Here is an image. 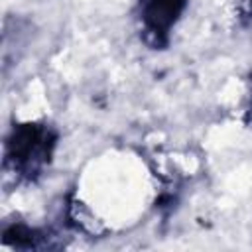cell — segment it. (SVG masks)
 <instances>
[{
	"instance_id": "obj_1",
	"label": "cell",
	"mask_w": 252,
	"mask_h": 252,
	"mask_svg": "<svg viewBox=\"0 0 252 252\" xmlns=\"http://www.w3.org/2000/svg\"><path fill=\"white\" fill-rule=\"evenodd\" d=\"M57 134L45 124H18L6 138L4 161L26 179H35L49 163Z\"/></svg>"
},
{
	"instance_id": "obj_2",
	"label": "cell",
	"mask_w": 252,
	"mask_h": 252,
	"mask_svg": "<svg viewBox=\"0 0 252 252\" xmlns=\"http://www.w3.org/2000/svg\"><path fill=\"white\" fill-rule=\"evenodd\" d=\"M187 0H136V14L142 26V39L152 49L169 43V32L181 18Z\"/></svg>"
},
{
	"instance_id": "obj_3",
	"label": "cell",
	"mask_w": 252,
	"mask_h": 252,
	"mask_svg": "<svg viewBox=\"0 0 252 252\" xmlns=\"http://www.w3.org/2000/svg\"><path fill=\"white\" fill-rule=\"evenodd\" d=\"M41 234L24 224H12L4 230V242L14 244L18 248H37Z\"/></svg>"
},
{
	"instance_id": "obj_4",
	"label": "cell",
	"mask_w": 252,
	"mask_h": 252,
	"mask_svg": "<svg viewBox=\"0 0 252 252\" xmlns=\"http://www.w3.org/2000/svg\"><path fill=\"white\" fill-rule=\"evenodd\" d=\"M242 10L246 16H252V0H242Z\"/></svg>"
}]
</instances>
